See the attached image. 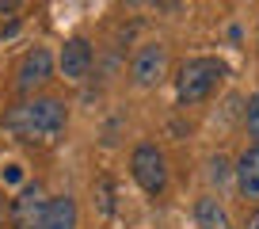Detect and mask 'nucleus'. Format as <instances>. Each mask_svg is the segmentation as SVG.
Listing matches in <instances>:
<instances>
[{
    "mask_svg": "<svg viewBox=\"0 0 259 229\" xmlns=\"http://www.w3.org/2000/svg\"><path fill=\"white\" fill-rule=\"evenodd\" d=\"M244 229H259V210H251L248 218H244Z\"/></svg>",
    "mask_w": 259,
    "mask_h": 229,
    "instance_id": "nucleus-16",
    "label": "nucleus"
},
{
    "mask_svg": "<svg viewBox=\"0 0 259 229\" xmlns=\"http://www.w3.org/2000/svg\"><path fill=\"white\" fill-rule=\"evenodd\" d=\"M65 123H69V111L54 96H38V99H27V103H16L4 114V130L19 141H57Z\"/></svg>",
    "mask_w": 259,
    "mask_h": 229,
    "instance_id": "nucleus-1",
    "label": "nucleus"
},
{
    "mask_svg": "<svg viewBox=\"0 0 259 229\" xmlns=\"http://www.w3.org/2000/svg\"><path fill=\"white\" fill-rule=\"evenodd\" d=\"M164 73H168V46H164V42H145V46H138L134 61H130L134 84H138V88H153V84L164 81Z\"/></svg>",
    "mask_w": 259,
    "mask_h": 229,
    "instance_id": "nucleus-4",
    "label": "nucleus"
},
{
    "mask_svg": "<svg viewBox=\"0 0 259 229\" xmlns=\"http://www.w3.org/2000/svg\"><path fill=\"white\" fill-rule=\"evenodd\" d=\"M19 8H23V0H0V16H12Z\"/></svg>",
    "mask_w": 259,
    "mask_h": 229,
    "instance_id": "nucleus-15",
    "label": "nucleus"
},
{
    "mask_svg": "<svg viewBox=\"0 0 259 229\" xmlns=\"http://www.w3.org/2000/svg\"><path fill=\"white\" fill-rule=\"evenodd\" d=\"M4 180H8V183H19V180H23V168H19V164H8V168H4Z\"/></svg>",
    "mask_w": 259,
    "mask_h": 229,
    "instance_id": "nucleus-14",
    "label": "nucleus"
},
{
    "mask_svg": "<svg viewBox=\"0 0 259 229\" xmlns=\"http://www.w3.org/2000/svg\"><path fill=\"white\" fill-rule=\"evenodd\" d=\"M210 180H218V183L229 180V161L225 157H210Z\"/></svg>",
    "mask_w": 259,
    "mask_h": 229,
    "instance_id": "nucleus-13",
    "label": "nucleus"
},
{
    "mask_svg": "<svg viewBox=\"0 0 259 229\" xmlns=\"http://www.w3.org/2000/svg\"><path fill=\"white\" fill-rule=\"evenodd\" d=\"M92 61H96V57H92L88 39H69L61 46V61H57V65H61L65 81H84V77L92 73Z\"/></svg>",
    "mask_w": 259,
    "mask_h": 229,
    "instance_id": "nucleus-7",
    "label": "nucleus"
},
{
    "mask_svg": "<svg viewBox=\"0 0 259 229\" xmlns=\"http://www.w3.org/2000/svg\"><path fill=\"white\" fill-rule=\"evenodd\" d=\"M130 172H134V180H138V187L145 195H164V187H168V161H164V153L153 141H141L130 153Z\"/></svg>",
    "mask_w": 259,
    "mask_h": 229,
    "instance_id": "nucleus-3",
    "label": "nucleus"
},
{
    "mask_svg": "<svg viewBox=\"0 0 259 229\" xmlns=\"http://www.w3.org/2000/svg\"><path fill=\"white\" fill-rule=\"evenodd\" d=\"M114 191H111V180H107V176H103V180H96V199H99V210H103V214H111L114 210Z\"/></svg>",
    "mask_w": 259,
    "mask_h": 229,
    "instance_id": "nucleus-12",
    "label": "nucleus"
},
{
    "mask_svg": "<svg viewBox=\"0 0 259 229\" xmlns=\"http://www.w3.org/2000/svg\"><path fill=\"white\" fill-rule=\"evenodd\" d=\"M54 77V54H50L46 46H34L31 54L19 61V73H16V88L23 92H34V88H42V84Z\"/></svg>",
    "mask_w": 259,
    "mask_h": 229,
    "instance_id": "nucleus-6",
    "label": "nucleus"
},
{
    "mask_svg": "<svg viewBox=\"0 0 259 229\" xmlns=\"http://www.w3.org/2000/svg\"><path fill=\"white\" fill-rule=\"evenodd\" d=\"M225 77H229V69L221 57H187L176 69V99L183 107L202 103V99H210L221 88Z\"/></svg>",
    "mask_w": 259,
    "mask_h": 229,
    "instance_id": "nucleus-2",
    "label": "nucleus"
},
{
    "mask_svg": "<svg viewBox=\"0 0 259 229\" xmlns=\"http://www.w3.org/2000/svg\"><path fill=\"white\" fill-rule=\"evenodd\" d=\"M244 126H248V134L259 141V92H251L248 107H244Z\"/></svg>",
    "mask_w": 259,
    "mask_h": 229,
    "instance_id": "nucleus-11",
    "label": "nucleus"
},
{
    "mask_svg": "<svg viewBox=\"0 0 259 229\" xmlns=\"http://www.w3.org/2000/svg\"><path fill=\"white\" fill-rule=\"evenodd\" d=\"M233 176H236V187H240L244 199H259V141L236 157Z\"/></svg>",
    "mask_w": 259,
    "mask_h": 229,
    "instance_id": "nucleus-8",
    "label": "nucleus"
},
{
    "mask_svg": "<svg viewBox=\"0 0 259 229\" xmlns=\"http://www.w3.org/2000/svg\"><path fill=\"white\" fill-rule=\"evenodd\" d=\"M42 214H46V199H42V187L38 183H23L16 199L8 206V221L12 229H38L42 225Z\"/></svg>",
    "mask_w": 259,
    "mask_h": 229,
    "instance_id": "nucleus-5",
    "label": "nucleus"
},
{
    "mask_svg": "<svg viewBox=\"0 0 259 229\" xmlns=\"http://www.w3.org/2000/svg\"><path fill=\"white\" fill-rule=\"evenodd\" d=\"M38 229H76V203L69 195L46 199V214H42Z\"/></svg>",
    "mask_w": 259,
    "mask_h": 229,
    "instance_id": "nucleus-9",
    "label": "nucleus"
},
{
    "mask_svg": "<svg viewBox=\"0 0 259 229\" xmlns=\"http://www.w3.org/2000/svg\"><path fill=\"white\" fill-rule=\"evenodd\" d=\"M255 42H259V34H255Z\"/></svg>",
    "mask_w": 259,
    "mask_h": 229,
    "instance_id": "nucleus-17",
    "label": "nucleus"
},
{
    "mask_svg": "<svg viewBox=\"0 0 259 229\" xmlns=\"http://www.w3.org/2000/svg\"><path fill=\"white\" fill-rule=\"evenodd\" d=\"M194 225L198 229H229V214L213 195H202L194 203Z\"/></svg>",
    "mask_w": 259,
    "mask_h": 229,
    "instance_id": "nucleus-10",
    "label": "nucleus"
}]
</instances>
